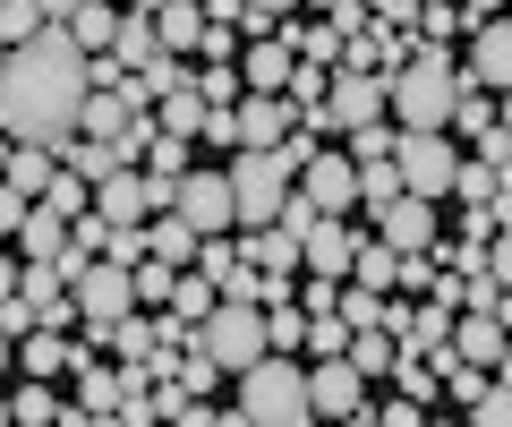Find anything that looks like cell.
I'll return each mask as SVG.
<instances>
[{
  "label": "cell",
  "mask_w": 512,
  "mask_h": 427,
  "mask_svg": "<svg viewBox=\"0 0 512 427\" xmlns=\"http://www.w3.org/2000/svg\"><path fill=\"white\" fill-rule=\"evenodd\" d=\"M453 316H461V308H444V299L410 308V334H402V351H444V342H453Z\"/></svg>",
  "instance_id": "cell-29"
},
{
  "label": "cell",
  "mask_w": 512,
  "mask_h": 427,
  "mask_svg": "<svg viewBox=\"0 0 512 427\" xmlns=\"http://www.w3.org/2000/svg\"><path fill=\"white\" fill-rule=\"evenodd\" d=\"M393 274H402V248L359 240V248H350V274H342V282H359V291H393Z\"/></svg>",
  "instance_id": "cell-23"
},
{
  "label": "cell",
  "mask_w": 512,
  "mask_h": 427,
  "mask_svg": "<svg viewBox=\"0 0 512 427\" xmlns=\"http://www.w3.org/2000/svg\"><path fill=\"white\" fill-rule=\"evenodd\" d=\"M231 419H248V427H308L316 419L308 410V368H291V351H265L256 368H239Z\"/></svg>",
  "instance_id": "cell-3"
},
{
  "label": "cell",
  "mask_w": 512,
  "mask_h": 427,
  "mask_svg": "<svg viewBox=\"0 0 512 427\" xmlns=\"http://www.w3.org/2000/svg\"><path fill=\"white\" fill-rule=\"evenodd\" d=\"M333 308L350 316V325H376V308H384V291H359V282H342V299Z\"/></svg>",
  "instance_id": "cell-39"
},
{
  "label": "cell",
  "mask_w": 512,
  "mask_h": 427,
  "mask_svg": "<svg viewBox=\"0 0 512 427\" xmlns=\"http://www.w3.org/2000/svg\"><path fill=\"white\" fill-rule=\"evenodd\" d=\"M299 197H308L316 214H359V163L316 146L308 163H299Z\"/></svg>",
  "instance_id": "cell-9"
},
{
  "label": "cell",
  "mask_w": 512,
  "mask_h": 427,
  "mask_svg": "<svg viewBox=\"0 0 512 427\" xmlns=\"http://www.w3.org/2000/svg\"><path fill=\"white\" fill-rule=\"evenodd\" d=\"M393 171H402L410 197H453L461 154H453V137H444V129H402V137H393Z\"/></svg>",
  "instance_id": "cell-6"
},
{
  "label": "cell",
  "mask_w": 512,
  "mask_h": 427,
  "mask_svg": "<svg viewBox=\"0 0 512 427\" xmlns=\"http://www.w3.org/2000/svg\"><path fill=\"white\" fill-rule=\"evenodd\" d=\"M384 197H402V171H393V154H376V163H359V214H376Z\"/></svg>",
  "instance_id": "cell-32"
},
{
  "label": "cell",
  "mask_w": 512,
  "mask_h": 427,
  "mask_svg": "<svg viewBox=\"0 0 512 427\" xmlns=\"http://www.w3.org/2000/svg\"><path fill=\"white\" fill-rule=\"evenodd\" d=\"M128 9H146V18H154V9H163V0H128Z\"/></svg>",
  "instance_id": "cell-46"
},
{
  "label": "cell",
  "mask_w": 512,
  "mask_h": 427,
  "mask_svg": "<svg viewBox=\"0 0 512 427\" xmlns=\"http://www.w3.org/2000/svg\"><path fill=\"white\" fill-rule=\"evenodd\" d=\"M137 171H154V180H180V171H188V137L154 129V137H146V154H137Z\"/></svg>",
  "instance_id": "cell-31"
},
{
  "label": "cell",
  "mask_w": 512,
  "mask_h": 427,
  "mask_svg": "<svg viewBox=\"0 0 512 427\" xmlns=\"http://www.w3.org/2000/svg\"><path fill=\"white\" fill-rule=\"evenodd\" d=\"M43 205H60V214H86V205H94V188L77 180V171H52V188H43Z\"/></svg>",
  "instance_id": "cell-37"
},
{
  "label": "cell",
  "mask_w": 512,
  "mask_h": 427,
  "mask_svg": "<svg viewBox=\"0 0 512 427\" xmlns=\"http://www.w3.org/2000/svg\"><path fill=\"white\" fill-rule=\"evenodd\" d=\"M308 410H316V419H350V427L376 419L367 376H359V359H350V351H333V359H316V368H308Z\"/></svg>",
  "instance_id": "cell-7"
},
{
  "label": "cell",
  "mask_w": 512,
  "mask_h": 427,
  "mask_svg": "<svg viewBox=\"0 0 512 427\" xmlns=\"http://www.w3.org/2000/svg\"><path fill=\"white\" fill-rule=\"evenodd\" d=\"M9 351H18L26 376H60V368H69V342H60V325H35V334H18Z\"/></svg>",
  "instance_id": "cell-25"
},
{
  "label": "cell",
  "mask_w": 512,
  "mask_h": 427,
  "mask_svg": "<svg viewBox=\"0 0 512 427\" xmlns=\"http://www.w3.org/2000/svg\"><path fill=\"white\" fill-rule=\"evenodd\" d=\"M248 9H256V18H291L299 0H248Z\"/></svg>",
  "instance_id": "cell-43"
},
{
  "label": "cell",
  "mask_w": 512,
  "mask_h": 427,
  "mask_svg": "<svg viewBox=\"0 0 512 427\" xmlns=\"http://www.w3.org/2000/svg\"><path fill=\"white\" fill-rule=\"evenodd\" d=\"M60 410H69V402L52 393V376H26V385H18V402H9V427H52Z\"/></svg>",
  "instance_id": "cell-28"
},
{
  "label": "cell",
  "mask_w": 512,
  "mask_h": 427,
  "mask_svg": "<svg viewBox=\"0 0 512 427\" xmlns=\"http://www.w3.org/2000/svg\"><path fill=\"white\" fill-rule=\"evenodd\" d=\"M154 52H163L154 18H146V9H120V26H111V60H120V69H146Z\"/></svg>",
  "instance_id": "cell-21"
},
{
  "label": "cell",
  "mask_w": 512,
  "mask_h": 427,
  "mask_svg": "<svg viewBox=\"0 0 512 427\" xmlns=\"http://www.w3.org/2000/svg\"><path fill=\"white\" fill-rule=\"evenodd\" d=\"M350 248H359L350 214H316L308 240H299V265H308V274H333V282H342V274H350Z\"/></svg>",
  "instance_id": "cell-14"
},
{
  "label": "cell",
  "mask_w": 512,
  "mask_h": 427,
  "mask_svg": "<svg viewBox=\"0 0 512 427\" xmlns=\"http://www.w3.org/2000/svg\"><path fill=\"white\" fill-rule=\"evenodd\" d=\"M504 351H512V325H504V316H487V308H461V316H453V359L495 368Z\"/></svg>",
  "instance_id": "cell-16"
},
{
  "label": "cell",
  "mask_w": 512,
  "mask_h": 427,
  "mask_svg": "<svg viewBox=\"0 0 512 427\" xmlns=\"http://www.w3.org/2000/svg\"><path fill=\"white\" fill-rule=\"evenodd\" d=\"M239 257H248L256 274H291V265H299V240H291L282 223H265V231H248V240H239Z\"/></svg>",
  "instance_id": "cell-22"
},
{
  "label": "cell",
  "mask_w": 512,
  "mask_h": 427,
  "mask_svg": "<svg viewBox=\"0 0 512 427\" xmlns=\"http://www.w3.org/2000/svg\"><path fill=\"white\" fill-rule=\"evenodd\" d=\"M154 35H163V52H197L205 9H197V0H163V9H154Z\"/></svg>",
  "instance_id": "cell-26"
},
{
  "label": "cell",
  "mask_w": 512,
  "mask_h": 427,
  "mask_svg": "<svg viewBox=\"0 0 512 427\" xmlns=\"http://www.w3.org/2000/svg\"><path fill=\"white\" fill-rule=\"evenodd\" d=\"M291 69H299V60H291V43H282V35H265L256 52H239V77H248V94H291Z\"/></svg>",
  "instance_id": "cell-17"
},
{
  "label": "cell",
  "mask_w": 512,
  "mask_h": 427,
  "mask_svg": "<svg viewBox=\"0 0 512 427\" xmlns=\"http://www.w3.org/2000/svg\"><path fill=\"white\" fill-rule=\"evenodd\" d=\"M26 35H43V9L35 0H0V52H18Z\"/></svg>",
  "instance_id": "cell-33"
},
{
  "label": "cell",
  "mask_w": 512,
  "mask_h": 427,
  "mask_svg": "<svg viewBox=\"0 0 512 427\" xmlns=\"http://www.w3.org/2000/svg\"><path fill=\"white\" fill-rule=\"evenodd\" d=\"M419 9H427V0H419Z\"/></svg>",
  "instance_id": "cell-49"
},
{
  "label": "cell",
  "mask_w": 512,
  "mask_h": 427,
  "mask_svg": "<svg viewBox=\"0 0 512 427\" xmlns=\"http://www.w3.org/2000/svg\"><path fill=\"white\" fill-rule=\"evenodd\" d=\"M495 120H504V129H512V86H504V94H495Z\"/></svg>",
  "instance_id": "cell-45"
},
{
  "label": "cell",
  "mask_w": 512,
  "mask_h": 427,
  "mask_svg": "<svg viewBox=\"0 0 512 427\" xmlns=\"http://www.w3.org/2000/svg\"><path fill=\"white\" fill-rule=\"evenodd\" d=\"M9 291H18V265H9V257H0V299H9Z\"/></svg>",
  "instance_id": "cell-44"
},
{
  "label": "cell",
  "mask_w": 512,
  "mask_h": 427,
  "mask_svg": "<svg viewBox=\"0 0 512 427\" xmlns=\"http://www.w3.org/2000/svg\"><path fill=\"white\" fill-rule=\"evenodd\" d=\"M291 137V94H239L231 103V146H282Z\"/></svg>",
  "instance_id": "cell-13"
},
{
  "label": "cell",
  "mask_w": 512,
  "mask_h": 427,
  "mask_svg": "<svg viewBox=\"0 0 512 427\" xmlns=\"http://www.w3.org/2000/svg\"><path fill=\"white\" fill-rule=\"evenodd\" d=\"M77 103H86V52L69 43V26H43L18 52H0V137L18 146H69Z\"/></svg>",
  "instance_id": "cell-1"
},
{
  "label": "cell",
  "mask_w": 512,
  "mask_h": 427,
  "mask_svg": "<svg viewBox=\"0 0 512 427\" xmlns=\"http://www.w3.org/2000/svg\"><path fill=\"white\" fill-rule=\"evenodd\" d=\"M325 112H333V129H367V120H393L384 112V77L376 69H342L325 86Z\"/></svg>",
  "instance_id": "cell-12"
},
{
  "label": "cell",
  "mask_w": 512,
  "mask_h": 427,
  "mask_svg": "<svg viewBox=\"0 0 512 427\" xmlns=\"http://www.w3.org/2000/svg\"><path fill=\"white\" fill-rule=\"evenodd\" d=\"M495 180H504L495 163H461V171H453V197H461V205H487V197H495Z\"/></svg>",
  "instance_id": "cell-36"
},
{
  "label": "cell",
  "mask_w": 512,
  "mask_h": 427,
  "mask_svg": "<svg viewBox=\"0 0 512 427\" xmlns=\"http://www.w3.org/2000/svg\"><path fill=\"white\" fill-rule=\"evenodd\" d=\"M35 9H43V26H69V9H77V0H35Z\"/></svg>",
  "instance_id": "cell-42"
},
{
  "label": "cell",
  "mask_w": 512,
  "mask_h": 427,
  "mask_svg": "<svg viewBox=\"0 0 512 427\" xmlns=\"http://www.w3.org/2000/svg\"><path fill=\"white\" fill-rule=\"evenodd\" d=\"M137 163V137H69L60 146V171H77V180H111V171H128Z\"/></svg>",
  "instance_id": "cell-15"
},
{
  "label": "cell",
  "mask_w": 512,
  "mask_h": 427,
  "mask_svg": "<svg viewBox=\"0 0 512 427\" xmlns=\"http://www.w3.org/2000/svg\"><path fill=\"white\" fill-rule=\"evenodd\" d=\"M188 342H197V351L214 359L222 376L256 368V359L274 351V342H265V308H256V299H214V308H205L197 325H188Z\"/></svg>",
  "instance_id": "cell-4"
},
{
  "label": "cell",
  "mask_w": 512,
  "mask_h": 427,
  "mask_svg": "<svg viewBox=\"0 0 512 427\" xmlns=\"http://www.w3.org/2000/svg\"><path fill=\"white\" fill-rule=\"evenodd\" d=\"M376 419H393V427H419V419H427V402H419V393H410V402H376Z\"/></svg>",
  "instance_id": "cell-41"
},
{
  "label": "cell",
  "mask_w": 512,
  "mask_h": 427,
  "mask_svg": "<svg viewBox=\"0 0 512 427\" xmlns=\"http://www.w3.org/2000/svg\"><path fill=\"white\" fill-rule=\"evenodd\" d=\"M478 265H487V274L512 291V231H487V240H478Z\"/></svg>",
  "instance_id": "cell-38"
},
{
  "label": "cell",
  "mask_w": 512,
  "mask_h": 427,
  "mask_svg": "<svg viewBox=\"0 0 512 427\" xmlns=\"http://www.w3.org/2000/svg\"><path fill=\"white\" fill-rule=\"evenodd\" d=\"M0 368H9V334H0Z\"/></svg>",
  "instance_id": "cell-47"
},
{
  "label": "cell",
  "mask_w": 512,
  "mask_h": 427,
  "mask_svg": "<svg viewBox=\"0 0 512 427\" xmlns=\"http://www.w3.org/2000/svg\"><path fill=\"white\" fill-rule=\"evenodd\" d=\"M376 240L402 248V257H410V248H436V197H410V188H402V197H384L376 205Z\"/></svg>",
  "instance_id": "cell-11"
},
{
  "label": "cell",
  "mask_w": 512,
  "mask_h": 427,
  "mask_svg": "<svg viewBox=\"0 0 512 427\" xmlns=\"http://www.w3.org/2000/svg\"><path fill=\"white\" fill-rule=\"evenodd\" d=\"M128 94L120 86H86V103H77V137H128Z\"/></svg>",
  "instance_id": "cell-19"
},
{
  "label": "cell",
  "mask_w": 512,
  "mask_h": 427,
  "mask_svg": "<svg viewBox=\"0 0 512 427\" xmlns=\"http://www.w3.org/2000/svg\"><path fill=\"white\" fill-rule=\"evenodd\" d=\"M291 52H299V60H333V69H342V26H333V18H325V26H299Z\"/></svg>",
  "instance_id": "cell-34"
},
{
  "label": "cell",
  "mask_w": 512,
  "mask_h": 427,
  "mask_svg": "<svg viewBox=\"0 0 512 427\" xmlns=\"http://www.w3.org/2000/svg\"><path fill=\"white\" fill-rule=\"evenodd\" d=\"M453 94H461V60L444 43H419L410 60L384 69V112L402 120V129H444L453 120Z\"/></svg>",
  "instance_id": "cell-2"
},
{
  "label": "cell",
  "mask_w": 512,
  "mask_h": 427,
  "mask_svg": "<svg viewBox=\"0 0 512 427\" xmlns=\"http://www.w3.org/2000/svg\"><path fill=\"white\" fill-rule=\"evenodd\" d=\"M299 334H308V308H299L291 291L265 299V342H274V351H299Z\"/></svg>",
  "instance_id": "cell-30"
},
{
  "label": "cell",
  "mask_w": 512,
  "mask_h": 427,
  "mask_svg": "<svg viewBox=\"0 0 512 427\" xmlns=\"http://www.w3.org/2000/svg\"><path fill=\"white\" fill-rule=\"evenodd\" d=\"M26 205H35V197H18V188L0 180V240H18V223H26Z\"/></svg>",
  "instance_id": "cell-40"
},
{
  "label": "cell",
  "mask_w": 512,
  "mask_h": 427,
  "mask_svg": "<svg viewBox=\"0 0 512 427\" xmlns=\"http://www.w3.org/2000/svg\"><path fill=\"white\" fill-rule=\"evenodd\" d=\"M60 248H69V214H60V205H26V223H18V257H60Z\"/></svg>",
  "instance_id": "cell-20"
},
{
  "label": "cell",
  "mask_w": 512,
  "mask_h": 427,
  "mask_svg": "<svg viewBox=\"0 0 512 427\" xmlns=\"http://www.w3.org/2000/svg\"><path fill=\"white\" fill-rule=\"evenodd\" d=\"M52 171H60L52 146H18V137L0 146V180L18 188V197H43V188H52Z\"/></svg>",
  "instance_id": "cell-18"
},
{
  "label": "cell",
  "mask_w": 512,
  "mask_h": 427,
  "mask_svg": "<svg viewBox=\"0 0 512 427\" xmlns=\"http://www.w3.org/2000/svg\"><path fill=\"white\" fill-rule=\"evenodd\" d=\"M393 137H402V120H367V129H350V163H376V154H393Z\"/></svg>",
  "instance_id": "cell-35"
},
{
  "label": "cell",
  "mask_w": 512,
  "mask_h": 427,
  "mask_svg": "<svg viewBox=\"0 0 512 427\" xmlns=\"http://www.w3.org/2000/svg\"><path fill=\"white\" fill-rule=\"evenodd\" d=\"M111 26H120L111 0H77V9H69V43H77V52H111Z\"/></svg>",
  "instance_id": "cell-27"
},
{
  "label": "cell",
  "mask_w": 512,
  "mask_h": 427,
  "mask_svg": "<svg viewBox=\"0 0 512 427\" xmlns=\"http://www.w3.org/2000/svg\"><path fill=\"white\" fill-rule=\"evenodd\" d=\"M0 427H9V402H0Z\"/></svg>",
  "instance_id": "cell-48"
},
{
  "label": "cell",
  "mask_w": 512,
  "mask_h": 427,
  "mask_svg": "<svg viewBox=\"0 0 512 427\" xmlns=\"http://www.w3.org/2000/svg\"><path fill=\"white\" fill-rule=\"evenodd\" d=\"M461 77H470V86H487V94H504V86H512V18H478V26H470Z\"/></svg>",
  "instance_id": "cell-10"
},
{
  "label": "cell",
  "mask_w": 512,
  "mask_h": 427,
  "mask_svg": "<svg viewBox=\"0 0 512 427\" xmlns=\"http://www.w3.org/2000/svg\"><path fill=\"white\" fill-rule=\"evenodd\" d=\"M205 112H214V103H205L197 86H171L163 103H154V129H171V137H205Z\"/></svg>",
  "instance_id": "cell-24"
},
{
  "label": "cell",
  "mask_w": 512,
  "mask_h": 427,
  "mask_svg": "<svg viewBox=\"0 0 512 427\" xmlns=\"http://www.w3.org/2000/svg\"><path fill=\"white\" fill-rule=\"evenodd\" d=\"M299 171L282 163L274 146H231V205H239V231H265L282 214V197H291Z\"/></svg>",
  "instance_id": "cell-5"
},
{
  "label": "cell",
  "mask_w": 512,
  "mask_h": 427,
  "mask_svg": "<svg viewBox=\"0 0 512 427\" xmlns=\"http://www.w3.org/2000/svg\"><path fill=\"white\" fill-rule=\"evenodd\" d=\"M171 214H180L197 240H214V231H239L231 171H180V180H171Z\"/></svg>",
  "instance_id": "cell-8"
}]
</instances>
